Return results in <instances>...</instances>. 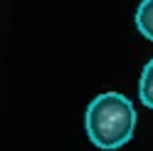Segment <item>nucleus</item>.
<instances>
[{
	"instance_id": "obj_1",
	"label": "nucleus",
	"mask_w": 153,
	"mask_h": 151,
	"mask_svg": "<svg viewBox=\"0 0 153 151\" xmlns=\"http://www.w3.org/2000/svg\"><path fill=\"white\" fill-rule=\"evenodd\" d=\"M84 129L97 149H106V151L121 149L133 139L136 109L128 97H123L119 92H104L89 102Z\"/></svg>"
},
{
	"instance_id": "obj_2",
	"label": "nucleus",
	"mask_w": 153,
	"mask_h": 151,
	"mask_svg": "<svg viewBox=\"0 0 153 151\" xmlns=\"http://www.w3.org/2000/svg\"><path fill=\"white\" fill-rule=\"evenodd\" d=\"M136 30L141 32V37L153 42V0H141L136 10Z\"/></svg>"
},
{
	"instance_id": "obj_3",
	"label": "nucleus",
	"mask_w": 153,
	"mask_h": 151,
	"mask_svg": "<svg viewBox=\"0 0 153 151\" xmlns=\"http://www.w3.org/2000/svg\"><path fill=\"white\" fill-rule=\"evenodd\" d=\"M138 99L143 107L153 109V57L143 64L141 79H138Z\"/></svg>"
}]
</instances>
